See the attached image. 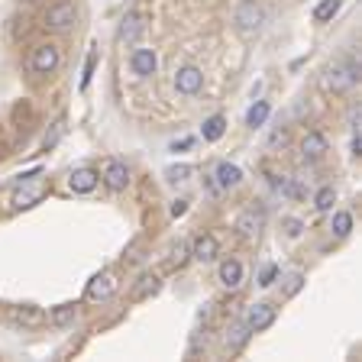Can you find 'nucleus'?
<instances>
[{
  "label": "nucleus",
  "mask_w": 362,
  "mask_h": 362,
  "mask_svg": "<svg viewBox=\"0 0 362 362\" xmlns=\"http://www.w3.org/2000/svg\"><path fill=\"white\" fill-rule=\"evenodd\" d=\"M356 85H359V65L352 62V58L333 62L330 68H327V75H323V87H327L330 94H350Z\"/></svg>",
  "instance_id": "obj_1"
},
{
  "label": "nucleus",
  "mask_w": 362,
  "mask_h": 362,
  "mask_svg": "<svg viewBox=\"0 0 362 362\" xmlns=\"http://www.w3.org/2000/svg\"><path fill=\"white\" fill-rule=\"evenodd\" d=\"M43 26L49 32H72L78 26V7L72 3V0H62V3H52L49 10H45L43 17Z\"/></svg>",
  "instance_id": "obj_2"
},
{
  "label": "nucleus",
  "mask_w": 362,
  "mask_h": 362,
  "mask_svg": "<svg viewBox=\"0 0 362 362\" xmlns=\"http://www.w3.org/2000/svg\"><path fill=\"white\" fill-rule=\"evenodd\" d=\"M120 288V278L114 268H104V272H97L91 281H87L85 288V301H91V304H100V301H110L114 295H117Z\"/></svg>",
  "instance_id": "obj_3"
},
{
  "label": "nucleus",
  "mask_w": 362,
  "mask_h": 362,
  "mask_svg": "<svg viewBox=\"0 0 362 362\" xmlns=\"http://www.w3.org/2000/svg\"><path fill=\"white\" fill-rule=\"evenodd\" d=\"M30 68L36 75H55L62 68V49L55 43H39L32 49V58H30Z\"/></svg>",
  "instance_id": "obj_4"
},
{
  "label": "nucleus",
  "mask_w": 362,
  "mask_h": 362,
  "mask_svg": "<svg viewBox=\"0 0 362 362\" xmlns=\"http://www.w3.org/2000/svg\"><path fill=\"white\" fill-rule=\"evenodd\" d=\"M262 23H266V7H262L259 0H243V3L236 7V30L243 32V36L259 32Z\"/></svg>",
  "instance_id": "obj_5"
},
{
  "label": "nucleus",
  "mask_w": 362,
  "mask_h": 362,
  "mask_svg": "<svg viewBox=\"0 0 362 362\" xmlns=\"http://www.w3.org/2000/svg\"><path fill=\"white\" fill-rule=\"evenodd\" d=\"M201 87H204V72L198 65H181L178 72H175V91L181 97H194Z\"/></svg>",
  "instance_id": "obj_6"
},
{
  "label": "nucleus",
  "mask_w": 362,
  "mask_h": 362,
  "mask_svg": "<svg viewBox=\"0 0 362 362\" xmlns=\"http://www.w3.org/2000/svg\"><path fill=\"white\" fill-rule=\"evenodd\" d=\"M129 68H133V75L136 78H152L156 72H159V55H156V49H149V45H136L133 55H129Z\"/></svg>",
  "instance_id": "obj_7"
},
{
  "label": "nucleus",
  "mask_w": 362,
  "mask_h": 362,
  "mask_svg": "<svg viewBox=\"0 0 362 362\" xmlns=\"http://www.w3.org/2000/svg\"><path fill=\"white\" fill-rule=\"evenodd\" d=\"M275 317H278V310L272 308V304H253V308L246 310L243 323L249 327V333H262L275 323Z\"/></svg>",
  "instance_id": "obj_8"
},
{
  "label": "nucleus",
  "mask_w": 362,
  "mask_h": 362,
  "mask_svg": "<svg viewBox=\"0 0 362 362\" xmlns=\"http://www.w3.org/2000/svg\"><path fill=\"white\" fill-rule=\"evenodd\" d=\"M43 198H45V188H43V184H39L36 178H26L20 188L13 191L10 204L17 207V211H26V207H32V204H39Z\"/></svg>",
  "instance_id": "obj_9"
},
{
  "label": "nucleus",
  "mask_w": 362,
  "mask_h": 362,
  "mask_svg": "<svg viewBox=\"0 0 362 362\" xmlns=\"http://www.w3.org/2000/svg\"><path fill=\"white\" fill-rule=\"evenodd\" d=\"M142 32H146V13L133 10V13H127V17H123L117 36H120V43H123V45H136L139 39H142Z\"/></svg>",
  "instance_id": "obj_10"
},
{
  "label": "nucleus",
  "mask_w": 362,
  "mask_h": 362,
  "mask_svg": "<svg viewBox=\"0 0 362 362\" xmlns=\"http://www.w3.org/2000/svg\"><path fill=\"white\" fill-rule=\"evenodd\" d=\"M100 181H104L110 191H127V188H129V169H127V162L110 159V162L104 165V175H100Z\"/></svg>",
  "instance_id": "obj_11"
},
{
  "label": "nucleus",
  "mask_w": 362,
  "mask_h": 362,
  "mask_svg": "<svg viewBox=\"0 0 362 362\" xmlns=\"http://www.w3.org/2000/svg\"><path fill=\"white\" fill-rule=\"evenodd\" d=\"M188 246H191V259H194V262H213L217 253H220V239H217L213 233L194 236Z\"/></svg>",
  "instance_id": "obj_12"
},
{
  "label": "nucleus",
  "mask_w": 362,
  "mask_h": 362,
  "mask_svg": "<svg viewBox=\"0 0 362 362\" xmlns=\"http://www.w3.org/2000/svg\"><path fill=\"white\" fill-rule=\"evenodd\" d=\"M301 156L308 162H317L327 156V136L320 133V129H310V133H304V139H301Z\"/></svg>",
  "instance_id": "obj_13"
},
{
  "label": "nucleus",
  "mask_w": 362,
  "mask_h": 362,
  "mask_svg": "<svg viewBox=\"0 0 362 362\" xmlns=\"http://www.w3.org/2000/svg\"><path fill=\"white\" fill-rule=\"evenodd\" d=\"M262 224H266V217H262V211L256 213V207H253V211H243L236 217V230H239L243 239H256V236L262 233Z\"/></svg>",
  "instance_id": "obj_14"
},
{
  "label": "nucleus",
  "mask_w": 362,
  "mask_h": 362,
  "mask_svg": "<svg viewBox=\"0 0 362 362\" xmlns=\"http://www.w3.org/2000/svg\"><path fill=\"white\" fill-rule=\"evenodd\" d=\"M213 181H217L220 191H230V188H236V184L243 181V169L233 165V162H220V165L213 169Z\"/></svg>",
  "instance_id": "obj_15"
},
{
  "label": "nucleus",
  "mask_w": 362,
  "mask_h": 362,
  "mask_svg": "<svg viewBox=\"0 0 362 362\" xmlns=\"http://www.w3.org/2000/svg\"><path fill=\"white\" fill-rule=\"evenodd\" d=\"M100 184V175L94 169H75L72 171V178H68V188L75 194H91Z\"/></svg>",
  "instance_id": "obj_16"
},
{
  "label": "nucleus",
  "mask_w": 362,
  "mask_h": 362,
  "mask_svg": "<svg viewBox=\"0 0 362 362\" xmlns=\"http://www.w3.org/2000/svg\"><path fill=\"white\" fill-rule=\"evenodd\" d=\"M217 275H220V285L236 291V288L243 285V262H239V259H224Z\"/></svg>",
  "instance_id": "obj_17"
},
{
  "label": "nucleus",
  "mask_w": 362,
  "mask_h": 362,
  "mask_svg": "<svg viewBox=\"0 0 362 362\" xmlns=\"http://www.w3.org/2000/svg\"><path fill=\"white\" fill-rule=\"evenodd\" d=\"M272 188H275L281 198H291V201H301V198L308 194V191H304V188L298 184V181L288 178V175H272Z\"/></svg>",
  "instance_id": "obj_18"
},
{
  "label": "nucleus",
  "mask_w": 362,
  "mask_h": 362,
  "mask_svg": "<svg viewBox=\"0 0 362 362\" xmlns=\"http://www.w3.org/2000/svg\"><path fill=\"white\" fill-rule=\"evenodd\" d=\"M224 133H226V120L220 117V114H213V117L204 120V127H201L204 142H217V139H224Z\"/></svg>",
  "instance_id": "obj_19"
},
{
  "label": "nucleus",
  "mask_w": 362,
  "mask_h": 362,
  "mask_svg": "<svg viewBox=\"0 0 362 362\" xmlns=\"http://www.w3.org/2000/svg\"><path fill=\"white\" fill-rule=\"evenodd\" d=\"M159 288H162V278L159 275H142V278H139V285L133 288V301L152 298V295H159Z\"/></svg>",
  "instance_id": "obj_20"
},
{
  "label": "nucleus",
  "mask_w": 362,
  "mask_h": 362,
  "mask_svg": "<svg viewBox=\"0 0 362 362\" xmlns=\"http://www.w3.org/2000/svg\"><path fill=\"white\" fill-rule=\"evenodd\" d=\"M249 337H253V333H249V327H246L243 320H239V323H233V327L226 330V346H230V352L243 350L246 343H249Z\"/></svg>",
  "instance_id": "obj_21"
},
{
  "label": "nucleus",
  "mask_w": 362,
  "mask_h": 362,
  "mask_svg": "<svg viewBox=\"0 0 362 362\" xmlns=\"http://www.w3.org/2000/svg\"><path fill=\"white\" fill-rule=\"evenodd\" d=\"M268 114H272V104L268 100H256V104L249 107V114H246V127H266V120H268Z\"/></svg>",
  "instance_id": "obj_22"
},
{
  "label": "nucleus",
  "mask_w": 362,
  "mask_h": 362,
  "mask_svg": "<svg viewBox=\"0 0 362 362\" xmlns=\"http://www.w3.org/2000/svg\"><path fill=\"white\" fill-rule=\"evenodd\" d=\"M75 314H78L75 304H58V308L49 310V323H52V327H68V323L75 320Z\"/></svg>",
  "instance_id": "obj_23"
},
{
  "label": "nucleus",
  "mask_w": 362,
  "mask_h": 362,
  "mask_svg": "<svg viewBox=\"0 0 362 362\" xmlns=\"http://www.w3.org/2000/svg\"><path fill=\"white\" fill-rule=\"evenodd\" d=\"M350 233H352V213L337 211L333 213V236H337V239H346Z\"/></svg>",
  "instance_id": "obj_24"
},
{
  "label": "nucleus",
  "mask_w": 362,
  "mask_h": 362,
  "mask_svg": "<svg viewBox=\"0 0 362 362\" xmlns=\"http://www.w3.org/2000/svg\"><path fill=\"white\" fill-rule=\"evenodd\" d=\"M340 7H343V0H320L317 7H314V20L317 23L333 20V17L340 13Z\"/></svg>",
  "instance_id": "obj_25"
},
{
  "label": "nucleus",
  "mask_w": 362,
  "mask_h": 362,
  "mask_svg": "<svg viewBox=\"0 0 362 362\" xmlns=\"http://www.w3.org/2000/svg\"><path fill=\"white\" fill-rule=\"evenodd\" d=\"M301 288H304V272H288L285 285H281V295H285V298H295Z\"/></svg>",
  "instance_id": "obj_26"
},
{
  "label": "nucleus",
  "mask_w": 362,
  "mask_h": 362,
  "mask_svg": "<svg viewBox=\"0 0 362 362\" xmlns=\"http://www.w3.org/2000/svg\"><path fill=\"white\" fill-rule=\"evenodd\" d=\"M333 204H337V191H333L330 184L320 188L317 198H314V207H317V211H333Z\"/></svg>",
  "instance_id": "obj_27"
},
{
  "label": "nucleus",
  "mask_w": 362,
  "mask_h": 362,
  "mask_svg": "<svg viewBox=\"0 0 362 362\" xmlns=\"http://www.w3.org/2000/svg\"><path fill=\"white\" fill-rule=\"evenodd\" d=\"M188 262H191V246H188V243H178L175 249H171V266H175V268H184Z\"/></svg>",
  "instance_id": "obj_28"
},
{
  "label": "nucleus",
  "mask_w": 362,
  "mask_h": 362,
  "mask_svg": "<svg viewBox=\"0 0 362 362\" xmlns=\"http://www.w3.org/2000/svg\"><path fill=\"white\" fill-rule=\"evenodd\" d=\"M188 175H191V165H171V169L165 171V178H169L171 184H181V181H188Z\"/></svg>",
  "instance_id": "obj_29"
},
{
  "label": "nucleus",
  "mask_w": 362,
  "mask_h": 362,
  "mask_svg": "<svg viewBox=\"0 0 362 362\" xmlns=\"http://www.w3.org/2000/svg\"><path fill=\"white\" fill-rule=\"evenodd\" d=\"M275 278H278V266H266L262 272H259V285L268 288L272 281H275Z\"/></svg>",
  "instance_id": "obj_30"
},
{
  "label": "nucleus",
  "mask_w": 362,
  "mask_h": 362,
  "mask_svg": "<svg viewBox=\"0 0 362 362\" xmlns=\"http://www.w3.org/2000/svg\"><path fill=\"white\" fill-rule=\"evenodd\" d=\"M285 233L291 236V239H298V236H301V220H298V217H288V220H285Z\"/></svg>",
  "instance_id": "obj_31"
},
{
  "label": "nucleus",
  "mask_w": 362,
  "mask_h": 362,
  "mask_svg": "<svg viewBox=\"0 0 362 362\" xmlns=\"http://www.w3.org/2000/svg\"><path fill=\"white\" fill-rule=\"evenodd\" d=\"M285 142H288V129H275L272 139H268V146H285Z\"/></svg>",
  "instance_id": "obj_32"
},
{
  "label": "nucleus",
  "mask_w": 362,
  "mask_h": 362,
  "mask_svg": "<svg viewBox=\"0 0 362 362\" xmlns=\"http://www.w3.org/2000/svg\"><path fill=\"white\" fill-rule=\"evenodd\" d=\"M188 213V201H171V217L178 220V217H184Z\"/></svg>",
  "instance_id": "obj_33"
},
{
  "label": "nucleus",
  "mask_w": 362,
  "mask_h": 362,
  "mask_svg": "<svg viewBox=\"0 0 362 362\" xmlns=\"http://www.w3.org/2000/svg\"><path fill=\"white\" fill-rule=\"evenodd\" d=\"M91 72H94V55L87 58V65H85V75H81V91L87 87V81H91Z\"/></svg>",
  "instance_id": "obj_34"
},
{
  "label": "nucleus",
  "mask_w": 362,
  "mask_h": 362,
  "mask_svg": "<svg viewBox=\"0 0 362 362\" xmlns=\"http://www.w3.org/2000/svg\"><path fill=\"white\" fill-rule=\"evenodd\" d=\"M352 156H362V133L352 136Z\"/></svg>",
  "instance_id": "obj_35"
},
{
  "label": "nucleus",
  "mask_w": 362,
  "mask_h": 362,
  "mask_svg": "<svg viewBox=\"0 0 362 362\" xmlns=\"http://www.w3.org/2000/svg\"><path fill=\"white\" fill-rule=\"evenodd\" d=\"M188 146H191V136H184L181 142H171V149H175V152H178V149H188Z\"/></svg>",
  "instance_id": "obj_36"
}]
</instances>
